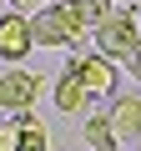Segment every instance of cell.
<instances>
[{"mask_svg": "<svg viewBox=\"0 0 141 151\" xmlns=\"http://www.w3.org/2000/svg\"><path fill=\"white\" fill-rule=\"evenodd\" d=\"M45 10V0H15V15H25V20H35Z\"/></svg>", "mask_w": 141, "mask_h": 151, "instance_id": "11", "label": "cell"}, {"mask_svg": "<svg viewBox=\"0 0 141 151\" xmlns=\"http://www.w3.org/2000/svg\"><path fill=\"white\" fill-rule=\"evenodd\" d=\"M10 5H15V0H10Z\"/></svg>", "mask_w": 141, "mask_h": 151, "instance_id": "15", "label": "cell"}, {"mask_svg": "<svg viewBox=\"0 0 141 151\" xmlns=\"http://www.w3.org/2000/svg\"><path fill=\"white\" fill-rule=\"evenodd\" d=\"M20 121V131H25V141H20V151H50V136H45V126L25 111V116H15Z\"/></svg>", "mask_w": 141, "mask_h": 151, "instance_id": "9", "label": "cell"}, {"mask_svg": "<svg viewBox=\"0 0 141 151\" xmlns=\"http://www.w3.org/2000/svg\"><path fill=\"white\" fill-rule=\"evenodd\" d=\"M20 141H25L20 121H5V126H0V151H20Z\"/></svg>", "mask_w": 141, "mask_h": 151, "instance_id": "10", "label": "cell"}, {"mask_svg": "<svg viewBox=\"0 0 141 151\" xmlns=\"http://www.w3.org/2000/svg\"><path fill=\"white\" fill-rule=\"evenodd\" d=\"M111 126H116V136H141V91L136 96H116Z\"/></svg>", "mask_w": 141, "mask_h": 151, "instance_id": "7", "label": "cell"}, {"mask_svg": "<svg viewBox=\"0 0 141 151\" xmlns=\"http://www.w3.org/2000/svg\"><path fill=\"white\" fill-rule=\"evenodd\" d=\"M40 91H45V81L35 70H0V106H5L10 116H25L35 101H40Z\"/></svg>", "mask_w": 141, "mask_h": 151, "instance_id": "3", "label": "cell"}, {"mask_svg": "<svg viewBox=\"0 0 141 151\" xmlns=\"http://www.w3.org/2000/svg\"><path fill=\"white\" fill-rule=\"evenodd\" d=\"M131 76H136V81H141V50L131 55Z\"/></svg>", "mask_w": 141, "mask_h": 151, "instance_id": "12", "label": "cell"}, {"mask_svg": "<svg viewBox=\"0 0 141 151\" xmlns=\"http://www.w3.org/2000/svg\"><path fill=\"white\" fill-rule=\"evenodd\" d=\"M65 65L81 76V86L91 91V101H96V96H111V91H116V60H106L101 50H96V55H91V50H76V55H70Z\"/></svg>", "mask_w": 141, "mask_h": 151, "instance_id": "4", "label": "cell"}, {"mask_svg": "<svg viewBox=\"0 0 141 151\" xmlns=\"http://www.w3.org/2000/svg\"><path fill=\"white\" fill-rule=\"evenodd\" d=\"M81 136H86V146H91V151H116V146H121V136H116L111 116H91Z\"/></svg>", "mask_w": 141, "mask_h": 151, "instance_id": "8", "label": "cell"}, {"mask_svg": "<svg viewBox=\"0 0 141 151\" xmlns=\"http://www.w3.org/2000/svg\"><path fill=\"white\" fill-rule=\"evenodd\" d=\"M30 30H35V45H76L81 35H86V25H81V15L65 5V0H55V5H45L35 20H30Z\"/></svg>", "mask_w": 141, "mask_h": 151, "instance_id": "2", "label": "cell"}, {"mask_svg": "<svg viewBox=\"0 0 141 151\" xmlns=\"http://www.w3.org/2000/svg\"><path fill=\"white\" fill-rule=\"evenodd\" d=\"M65 5H81V0H65Z\"/></svg>", "mask_w": 141, "mask_h": 151, "instance_id": "13", "label": "cell"}, {"mask_svg": "<svg viewBox=\"0 0 141 151\" xmlns=\"http://www.w3.org/2000/svg\"><path fill=\"white\" fill-rule=\"evenodd\" d=\"M96 50L106 60H131L141 50V20L126 15V10H111L101 25H96Z\"/></svg>", "mask_w": 141, "mask_h": 151, "instance_id": "1", "label": "cell"}, {"mask_svg": "<svg viewBox=\"0 0 141 151\" xmlns=\"http://www.w3.org/2000/svg\"><path fill=\"white\" fill-rule=\"evenodd\" d=\"M30 50H35V30H30V20L15 15V10H10V15H0V60H10V65H15V60H25Z\"/></svg>", "mask_w": 141, "mask_h": 151, "instance_id": "5", "label": "cell"}, {"mask_svg": "<svg viewBox=\"0 0 141 151\" xmlns=\"http://www.w3.org/2000/svg\"><path fill=\"white\" fill-rule=\"evenodd\" d=\"M111 5H121V0H111Z\"/></svg>", "mask_w": 141, "mask_h": 151, "instance_id": "14", "label": "cell"}, {"mask_svg": "<svg viewBox=\"0 0 141 151\" xmlns=\"http://www.w3.org/2000/svg\"><path fill=\"white\" fill-rule=\"evenodd\" d=\"M50 96H55V111H60V116H81V111L91 106V91L81 86V76L70 70V65L60 70V81H55V91H50Z\"/></svg>", "mask_w": 141, "mask_h": 151, "instance_id": "6", "label": "cell"}]
</instances>
